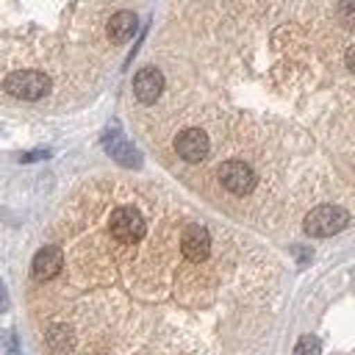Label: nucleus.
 Instances as JSON below:
<instances>
[{
    "mask_svg": "<svg viewBox=\"0 0 355 355\" xmlns=\"http://www.w3.org/2000/svg\"><path fill=\"white\" fill-rule=\"evenodd\" d=\"M349 211L341 208V205H333V202H322V205H313L305 216H302V230L308 236H316V239H327V236H336L341 233L347 225H349Z\"/></svg>",
    "mask_w": 355,
    "mask_h": 355,
    "instance_id": "2",
    "label": "nucleus"
},
{
    "mask_svg": "<svg viewBox=\"0 0 355 355\" xmlns=\"http://www.w3.org/2000/svg\"><path fill=\"white\" fill-rule=\"evenodd\" d=\"M103 147H105V153H108L116 164H122V166H128V169H139V166H141V153H139L119 130H108V133L103 136Z\"/></svg>",
    "mask_w": 355,
    "mask_h": 355,
    "instance_id": "5",
    "label": "nucleus"
},
{
    "mask_svg": "<svg viewBox=\"0 0 355 355\" xmlns=\"http://www.w3.org/2000/svg\"><path fill=\"white\" fill-rule=\"evenodd\" d=\"M344 67H347V69L355 75V47H349V50L344 53Z\"/></svg>",
    "mask_w": 355,
    "mask_h": 355,
    "instance_id": "10",
    "label": "nucleus"
},
{
    "mask_svg": "<svg viewBox=\"0 0 355 355\" xmlns=\"http://www.w3.org/2000/svg\"><path fill=\"white\" fill-rule=\"evenodd\" d=\"M166 89V78L161 69L155 67H141L136 75H133V97L141 103V105H155L161 100Z\"/></svg>",
    "mask_w": 355,
    "mask_h": 355,
    "instance_id": "4",
    "label": "nucleus"
},
{
    "mask_svg": "<svg viewBox=\"0 0 355 355\" xmlns=\"http://www.w3.org/2000/svg\"><path fill=\"white\" fill-rule=\"evenodd\" d=\"M47 155H50V150H31V153H22L19 161H22V164H33V161H42V158H47Z\"/></svg>",
    "mask_w": 355,
    "mask_h": 355,
    "instance_id": "8",
    "label": "nucleus"
},
{
    "mask_svg": "<svg viewBox=\"0 0 355 355\" xmlns=\"http://www.w3.org/2000/svg\"><path fill=\"white\" fill-rule=\"evenodd\" d=\"M294 355H322V344L316 336H302L294 347Z\"/></svg>",
    "mask_w": 355,
    "mask_h": 355,
    "instance_id": "7",
    "label": "nucleus"
},
{
    "mask_svg": "<svg viewBox=\"0 0 355 355\" xmlns=\"http://www.w3.org/2000/svg\"><path fill=\"white\" fill-rule=\"evenodd\" d=\"M136 28H139V19H136L133 11H116L108 22V39L114 44H125L128 39H133Z\"/></svg>",
    "mask_w": 355,
    "mask_h": 355,
    "instance_id": "6",
    "label": "nucleus"
},
{
    "mask_svg": "<svg viewBox=\"0 0 355 355\" xmlns=\"http://www.w3.org/2000/svg\"><path fill=\"white\" fill-rule=\"evenodd\" d=\"M53 89V80L39 72V69H19V72H8L6 80H3V92L17 97V100H42L44 94H50Z\"/></svg>",
    "mask_w": 355,
    "mask_h": 355,
    "instance_id": "3",
    "label": "nucleus"
},
{
    "mask_svg": "<svg viewBox=\"0 0 355 355\" xmlns=\"http://www.w3.org/2000/svg\"><path fill=\"white\" fill-rule=\"evenodd\" d=\"M83 230L42 291L36 330L47 355H263L266 291L233 263L202 219H178L144 200L125 233L100 219Z\"/></svg>",
    "mask_w": 355,
    "mask_h": 355,
    "instance_id": "1",
    "label": "nucleus"
},
{
    "mask_svg": "<svg viewBox=\"0 0 355 355\" xmlns=\"http://www.w3.org/2000/svg\"><path fill=\"white\" fill-rule=\"evenodd\" d=\"M291 252L297 255L300 263H308V261H311V250H305V247H291Z\"/></svg>",
    "mask_w": 355,
    "mask_h": 355,
    "instance_id": "9",
    "label": "nucleus"
}]
</instances>
